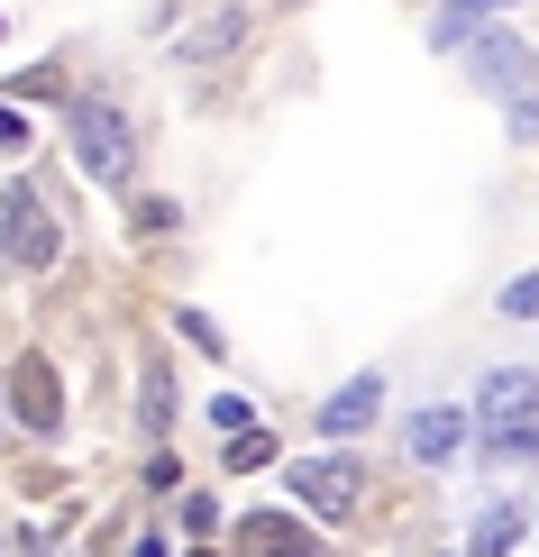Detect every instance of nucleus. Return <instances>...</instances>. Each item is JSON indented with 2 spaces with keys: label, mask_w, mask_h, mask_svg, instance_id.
Wrapping results in <instances>:
<instances>
[{
  "label": "nucleus",
  "mask_w": 539,
  "mask_h": 557,
  "mask_svg": "<svg viewBox=\"0 0 539 557\" xmlns=\"http://www.w3.org/2000/svg\"><path fill=\"white\" fill-rule=\"evenodd\" d=\"M210 421H220V438H229V430H247V421H256V411L238 403V393H220V403H210Z\"/></svg>",
  "instance_id": "4468645a"
},
{
  "label": "nucleus",
  "mask_w": 539,
  "mask_h": 557,
  "mask_svg": "<svg viewBox=\"0 0 539 557\" xmlns=\"http://www.w3.org/2000/svg\"><path fill=\"white\" fill-rule=\"evenodd\" d=\"M0 147H10V156H19V147H28V128H19V120H10V110H0Z\"/></svg>",
  "instance_id": "2eb2a0df"
},
{
  "label": "nucleus",
  "mask_w": 539,
  "mask_h": 557,
  "mask_svg": "<svg viewBox=\"0 0 539 557\" xmlns=\"http://www.w3.org/2000/svg\"><path fill=\"white\" fill-rule=\"evenodd\" d=\"M238 28H247L238 10H220V18H201V37L183 46V55H193V64H210V55H220V46H238Z\"/></svg>",
  "instance_id": "9b49d317"
},
{
  "label": "nucleus",
  "mask_w": 539,
  "mask_h": 557,
  "mask_svg": "<svg viewBox=\"0 0 539 557\" xmlns=\"http://www.w3.org/2000/svg\"><path fill=\"white\" fill-rule=\"evenodd\" d=\"M64 147H74V165H83L91 183H110V193H128V183H137V128H128L120 101H74Z\"/></svg>",
  "instance_id": "f257e3e1"
},
{
  "label": "nucleus",
  "mask_w": 539,
  "mask_h": 557,
  "mask_svg": "<svg viewBox=\"0 0 539 557\" xmlns=\"http://www.w3.org/2000/svg\"><path fill=\"white\" fill-rule=\"evenodd\" d=\"M485 430H522V421H539V375H512V366H503V375L494 384H485Z\"/></svg>",
  "instance_id": "423d86ee"
},
{
  "label": "nucleus",
  "mask_w": 539,
  "mask_h": 557,
  "mask_svg": "<svg viewBox=\"0 0 539 557\" xmlns=\"http://www.w3.org/2000/svg\"><path fill=\"white\" fill-rule=\"evenodd\" d=\"M0 238H10V257L19 265H28V274H46V265H56V220H46L37 211V193H28V183H10V201H0Z\"/></svg>",
  "instance_id": "20e7f679"
},
{
  "label": "nucleus",
  "mask_w": 539,
  "mask_h": 557,
  "mask_svg": "<svg viewBox=\"0 0 539 557\" xmlns=\"http://www.w3.org/2000/svg\"><path fill=\"white\" fill-rule=\"evenodd\" d=\"M403 438H412V457H420V467H449V457L466 448V411H420Z\"/></svg>",
  "instance_id": "0eeeda50"
},
{
  "label": "nucleus",
  "mask_w": 539,
  "mask_h": 557,
  "mask_svg": "<svg viewBox=\"0 0 539 557\" xmlns=\"http://www.w3.org/2000/svg\"><path fill=\"white\" fill-rule=\"evenodd\" d=\"M375 411H384V375H357V384H339L330 403H320V430H330V438H357Z\"/></svg>",
  "instance_id": "39448f33"
},
{
  "label": "nucleus",
  "mask_w": 539,
  "mask_h": 557,
  "mask_svg": "<svg viewBox=\"0 0 539 557\" xmlns=\"http://www.w3.org/2000/svg\"><path fill=\"white\" fill-rule=\"evenodd\" d=\"M293 503L320 512V521H347L366 503V467H357V457H302V467H293Z\"/></svg>",
  "instance_id": "7ed1b4c3"
},
{
  "label": "nucleus",
  "mask_w": 539,
  "mask_h": 557,
  "mask_svg": "<svg viewBox=\"0 0 539 557\" xmlns=\"http://www.w3.org/2000/svg\"><path fill=\"white\" fill-rule=\"evenodd\" d=\"M247 548L256 557H330L320 540H293V521H247Z\"/></svg>",
  "instance_id": "1a4fd4ad"
},
{
  "label": "nucleus",
  "mask_w": 539,
  "mask_h": 557,
  "mask_svg": "<svg viewBox=\"0 0 539 557\" xmlns=\"http://www.w3.org/2000/svg\"><path fill=\"white\" fill-rule=\"evenodd\" d=\"M229 467H238V475H247V467H274V438L247 421V430H238V448H229Z\"/></svg>",
  "instance_id": "f8f14e48"
},
{
  "label": "nucleus",
  "mask_w": 539,
  "mask_h": 557,
  "mask_svg": "<svg viewBox=\"0 0 539 557\" xmlns=\"http://www.w3.org/2000/svg\"><path fill=\"white\" fill-rule=\"evenodd\" d=\"M466 64H476V83H494L512 101V128L539 137V64L522 55V46H512L503 28H476V37H466Z\"/></svg>",
  "instance_id": "f03ea898"
},
{
  "label": "nucleus",
  "mask_w": 539,
  "mask_h": 557,
  "mask_svg": "<svg viewBox=\"0 0 539 557\" xmlns=\"http://www.w3.org/2000/svg\"><path fill=\"white\" fill-rule=\"evenodd\" d=\"M503 311H512V320H539V274H522V284H503Z\"/></svg>",
  "instance_id": "ddd939ff"
},
{
  "label": "nucleus",
  "mask_w": 539,
  "mask_h": 557,
  "mask_svg": "<svg viewBox=\"0 0 539 557\" xmlns=\"http://www.w3.org/2000/svg\"><path fill=\"white\" fill-rule=\"evenodd\" d=\"M19 421H28V430H56V375H46L37 357L19 366Z\"/></svg>",
  "instance_id": "6e6552de"
},
{
  "label": "nucleus",
  "mask_w": 539,
  "mask_h": 557,
  "mask_svg": "<svg viewBox=\"0 0 539 557\" xmlns=\"http://www.w3.org/2000/svg\"><path fill=\"white\" fill-rule=\"evenodd\" d=\"M512 540H522V512H512V503H494V512L476 521V557H512Z\"/></svg>",
  "instance_id": "9d476101"
}]
</instances>
